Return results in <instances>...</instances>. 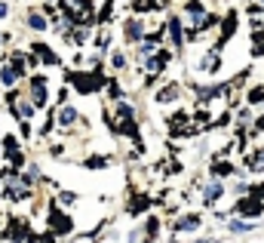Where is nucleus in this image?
<instances>
[{
    "mask_svg": "<svg viewBox=\"0 0 264 243\" xmlns=\"http://www.w3.org/2000/svg\"><path fill=\"white\" fill-rule=\"evenodd\" d=\"M49 231L52 234H71V218L62 216L59 210H52L49 213Z\"/></svg>",
    "mask_w": 264,
    "mask_h": 243,
    "instance_id": "nucleus-1",
    "label": "nucleus"
},
{
    "mask_svg": "<svg viewBox=\"0 0 264 243\" xmlns=\"http://www.w3.org/2000/svg\"><path fill=\"white\" fill-rule=\"evenodd\" d=\"M237 210L243 213V216H261V213H264V200H261V197H252V200H240V203H237Z\"/></svg>",
    "mask_w": 264,
    "mask_h": 243,
    "instance_id": "nucleus-2",
    "label": "nucleus"
},
{
    "mask_svg": "<svg viewBox=\"0 0 264 243\" xmlns=\"http://www.w3.org/2000/svg\"><path fill=\"white\" fill-rule=\"evenodd\" d=\"M93 74H74L71 80H74V86L77 89H83V92H89V89H98L101 86V77H96V80H89Z\"/></svg>",
    "mask_w": 264,
    "mask_h": 243,
    "instance_id": "nucleus-3",
    "label": "nucleus"
},
{
    "mask_svg": "<svg viewBox=\"0 0 264 243\" xmlns=\"http://www.w3.org/2000/svg\"><path fill=\"white\" fill-rule=\"evenodd\" d=\"M34 105H47V89H43V77H34Z\"/></svg>",
    "mask_w": 264,
    "mask_h": 243,
    "instance_id": "nucleus-4",
    "label": "nucleus"
},
{
    "mask_svg": "<svg viewBox=\"0 0 264 243\" xmlns=\"http://www.w3.org/2000/svg\"><path fill=\"white\" fill-rule=\"evenodd\" d=\"M16 74H19V68H16V65H13V68H9V65H6V68H3V71H0V80H3V83L9 86V83H16Z\"/></svg>",
    "mask_w": 264,
    "mask_h": 243,
    "instance_id": "nucleus-5",
    "label": "nucleus"
},
{
    "mask_svg": "<svg viewBox=\"0 0 264 243\" xmlns=\"http://www.w3.org/2000/svg\"><path fill=\"white\" fill-rule=\"evenodd\" d=\"M28 22H31V28H34V31H43V28H47V19H43L40 13H31Z\"/></svg>",
    "mask_w": 264,
    "mask_h": 243,
    "instance_id": "nucleus-6",
    "label": "nucleus"
},
{
    "mask_svg": "<svg viewBox=\"0 0 264 243\" xmlns=\"http://www.w3.org/2000/svg\"><path fill=\"white\" fill-rule=\"evenodd\" d=\"M197 225H200V218L197 216H188V218H181V222H178V231H193Z\"/></svg>",
    "mask_w": 264,
    "mask_h": 243,
    "instance_id": "nucleus-7",
    "label": "nucleus"
},
{
    "mask_svg": "<svg viewBox=\"0 0 264 243\" xmlns=\"http://www.w3.org/2000/svg\"><path fill=\"white\" fill-rule=\"evenodd\" d=\"M34 53H40V59L47 65H55V55L49 53V46H34Z\"/></svg>",
    "mask_w": 264,
    "mask_h": 243,
    "instance_id": "nucleus-8",
    "label": "nucleus"
},
{
    "mask_svg": "<svg viewBox=\"0 0 264 243\" xmlns=\"http://www.w3.org/2000/svg\"><path fill=\"white\" fill-rule=\"evenodd\" d=\"M126 37H132V40L142 37V25H139V22H129V25H126Z\"/></svg>",
    "mask_w": 264,
    "mask_h": 243,
    "instance_id": "nucleus-9",
    "label": "nucleus"
},
{
    "mask_svg": "<svg viewBox=\"0 0 264 243\" xmlns=\"http://www.w3.org/2000/svg\"><path fill=\"white\" fill-rule=\"evenodd\" d=\"M147 203H151L147 197H135V203H129V213L135 216V213H142V210H147Z\"/></svg>",
    "mask_w": 264,
    "mask_h": 243,
    "instance_id": "nucleus-10",
    "label": "nucleus"
},
{
    "mask_svg": "<svg viewBox=\"0 0 264 243\" xmlns=\"http://www.w3.org/2000/svg\"><path fill=\"white\" fill-rule=\"evenodd\" d=\"M163 6V0H139L135 3V9H160Z\"/></svg>",
    "mask_w": 264,
    "mask_h": 243,
    "instance_id": "nucleus-11",
    "label": "nucleus"
},
{
    "mask_svg": "<svg viewBox=\"0 0 264 243\" xmlns=\"http://www.w3.org/2000/svg\"><path fill=\"white\" fill-rule=\"evenodd\" d=\"M59 120H62L65 126H68V123H74V120H77V111H74V108H65V111L59 114Z\"/></svg>",
    "mask_w": 264,
    "mask_h": 243,
    "instance_id": "nucleus-12",
    "label": "nucleus"
},
{
    "mask_svg": "<svg viewBox=\"0 0 264 243\" xmlns=\"http://www.w3.org/2000/svg\"><path fill=\"white\" fill-rule=\"evenodd\" d=\"M218 194H221V188H218V185H209L203 197H206V203H215V197H218Z\"/></svg>",
    "mask_w": 264,
    "mask_h": 243,
    "instance_id": "nucleus-13",
    "label": "nucleus"
},
{
    "mask_svg": "<svg viewBox=\"0 0 264 243\" xmlns=\"http://www.w3.org/2000/svg\"><path fill=\"white\" fill-rule=\"evenodd\" d=\"M3 148H6V154H19V142H16L13 135H6V138H3Z\"/></svg>",
    "mask_w": 264,
    "mask_h": 243,
    "instance_id": "nucleus-14",
    "label": "nucleus"
},
{
    "mask_svg": "<svg viewBox=\"0 0 264 243\" xmlns=\"http://www.w3.org/2000/svg\"><path fill=\"white\" fill-rule=\"evenodd\" d=\"M25 231H28L25 222H13V237H16V240H19V237H25Z\"/></svg>",
    "mask_w": 264,
    "mask_h": 243,
    "instance_id": "nucleus-15",
    "label": "nucleus"
},
{
    "mask_svg": "<svg viewBox=\"0 0 264 243\" xmlns=\"http://www.w3.org/2000/svg\"><path fill=\"white\" fill-rule=\"evenodd\" d=\"M163 65H166V53H163V55H157V59H151V71H160Z\"/></svg>",
    "mask_w": 264,
    "mask_h": 243,
    "instance_id": "nucleus-16",
    "label": "nucleus"
},
{
    "mask_svg": "<svg viewBox=\"0 0 264 243\" xmlns=\"http://www.w3.org/2000/svg\"><path fill=\"white\" fill-rule=\"evenodd\" d=\"M28 243H52V234H34V237H28Z\"/></svg>",
    "mask_w": 264,
    "mask_h": 243,
    "instance_id": "nucleus-17",
    "label": "nucleus"
},
{
    "mask_svg": "<svg viewBox=\"0 0 264 243\" xmlns=\"http://www.w3.org/2000/svg\"><path fill=\"white\" fill-rule=\"evenodd\" d=\"M249 166H252V169H261V166H264V151H261L258 157H252V160H249Z\"/></svg>",
    "mask_w": 264,
    "mask_h": 243,
    "instance_id": "nucleus-18",
    "label": "nucleus"
},
{
    "mask_svg": "<svg viewBox=\"0 0 264 243\" xmlns=\"http://www.w3.org/2000/svg\"><path fill=\"white\" fill-rule=\"evenodd\" d=\"M261 99H264V89H252V92H249V102H252V105L261 102Z\"/></svg>",
    "mask_w": 264,
    "mask_h": 243,
    "instance_id": "nucleus-19",
    "label": "nucleus"
},
{
    "mask_svg": "<svg viewBox=\"0 0 264 243\" xmlns=\"http://www.w3.org/2000/svg\"><path fill=\"white\" fill-rule=\"evenodd\" d=\"M169 28H172V37H175V43H181V31H178V22H169Z\"/></svg>",
    "mask_w": 264,
    "mask_h": 243,
    "instance_id": "nucleus-20",
    "label": "nucleus"
},
{
    "mask_svg": "<svg viewBox=\"0 0 264 243\" xmlns=\"http://www.w3.org/2000/svg\"><path fill=\"white\" fill-rule=\"evenodd\" d=\"M215 172H218V176H227V172H234V169L227 163H215Z\"/></svg>",
    "mask_w": 264,
    "mask_h": 243,
    "instance_id": "nucleus-21",
    "label": "nucleus"
},
{
    "mask_svg": "<svg viewBox=\"0 0 264 243\" xmlns=\"http://www.w3.org/2000/svg\"><path fill=\"white\" fill-rule=\"evenodd\" d=\"M255 50L264 53V31H258V37H255Z\"/></svg>",
    "mask_w": 264,
    "mask_h": 243,
    "instance_id": "nucleus-22",
    "label": "nucleus"
},
{
    "mask_svg": "<svg viewBox=\"0 0 264 243\" xmlns=\"http://www.w3.org/2000/svg\"><path fill=\"white\" fill-rule=\"evenodd\" d=\"M246 228H249L246 222H231V231H246Z\"/></svg>",
    "mask_w": 264,
    "mask_h": 243,
    "instance_id": "nucleus-23",
    "label": "nucleus"
},
{
    "mask_svg": "<svg viewBox=\"0 0 264 243\" xmlns=\"http://www.w3.org/2000/svg\"><path fill=\"white\" fill-rule=\"evenodd\" d=\"M3 16H6V6H3V3H0V19H3Z\"/></svg>",
    "mask_w": 264,
    "mask_h": 243,
    "instance_id": "nucleus-24",
    "label": "nucleus"
},
{
    "mask_svg": "<svg viewBox=\"0 0 264 243\" xmlns=\"http://www.w3.org/2000/svg\"><path fill=\"white\" fill-rule=\"evenodd\" d=\"M203 243H218V240H203Z\"/></svg>",
    "mask_w": 264,
    "mask_h": 243,
    "instance_id": "nucleus-25",
    "label": "nucleus"
}]
</instances>
